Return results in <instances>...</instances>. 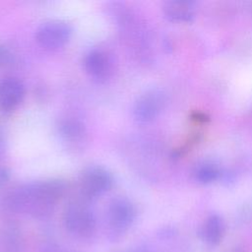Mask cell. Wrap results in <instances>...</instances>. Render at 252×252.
Instances as JSON below:
<instances>
[{"label": "cell", "mask_w": 252, "mask_h": 252, "mask_svg": "<svg viewBox=\"0 0 252 252\" xmlns=\"http://www.w3.org/2000/svg\"><path fill=\"white\" fill-rule=\"evenodd\" d=\"M83 66L88 76L96 83H105L114 71L111 55L100 48L91 49L84 57Z\"/></svg>", "instance_id": "obj_8"}, {"label": "cell", "mask_w": 252, "mask_h": 252, "mask_svg": "<svg viewBox=\"0 0 252 252\" xmlns=\"http://www.w3.org/2000/svg\"><path fill=\"white\" fill-rule=\"evenodd\" d=\"M63 224L67 232L79 240L91 239L96 231V217L90 202L78 198L70 202L63 212Z\"/></svg>", "instance_id": "obj_2"}, {"label": "cell", "mask_w": 252, "mask_h": 252, "mask_svg": "<svg viewBox=\"0 0 252 252\" xmlns=\"http://www.w3.org/2000/svg\"><path fill=\"white\" fill-rule=\"evenodd\" d=\"M72 27L62 20H50L35 31V40L43 48L55 50L63 47L71 38Z\"/></svg>", "instance_id": "obj_6"}, {"label": "cell", "mask_w": 252, "mask_h": 252, "mask_svg": "<svg viewBox=\"0 0 252 252\" xmlns=\"http://www.w3.org/2000/svg\"><path fill=\"white\" fill-rule=\"evenodd\" d=\"M136 219L134 204L124 196H116L107 204L105 223L108 237L118 240L128 231Z\"/></svg>", "instance_id": "obj_3"}, {"label": "cell", "mask_w": 252, "mask_h": 252, "mask_svg": "<svg viewBox=\"0 0 252 252\" xmlns=\"http://www.w3.org/2000/svg\"><path fill=\"white\" fill-rule=\"evenodd\" d=\"M56 131L64 149L77 153L81 152L88 141V132L84 123L76 117L65 116L58 120Z\"/></svg>", "instance_id": "obj_7"}, {"label": "cell", "mask_w": 252, "mask_h": 252, "mask_svg": "<svg viewBox=\"0 0 252 252\" xmlns=\"http://www.w3.org/2000/svg\"><path fill=\"white\" fill-rule=\"evenodd\" d=\"M166 93L158 87L144 91L133 104V117L139 123H149L155 120L165 108Z\"/></svg>", "instance_id": "obj_5"}, {"label": "cell", "mask_w": 252, "mask_h": 252, "mask_svg": "<svg viewBox=\"0 0 252 252\" xmlns=\"http://www.w3.org/2000/svg\"><path fill=\"white\" fill-rule=\"evenodd\" d=\"M40 252H70L68 250H65L63 248H60L56 245H52V244H48V245H45L41 248Z\"/></svg>", "instance_id": "obj_14"}, {"label": "cell", "mask_w": 252, "mask_h": 252, "mask_svg": "<svg viewBox=\"0 0 252 252\" xmlns=\"http://www.w3.org/2000/svg\"><path fill=\"white\" fill-rule=\"evenodd\" d=\"M225 232V223L223 219L213 214L209 216L201 226L200 235L202 240L210 246L218 245L223 238Z\"/></svg>", "instance_id": "obj_11"}, {"label": "cell", "mask_w": 252, "mask_h": 252, "mask_svg": "<svg viewBox=\"0 0 252 252\" xmlns=\"http://www.w3.org/2000/svg\"><path fill=\"white\" fill-rule=\"evenodd\" d=\"M196 3L189 0H170L164 2L162 13L166 20L174 23L191 22L196 14Z\"/></svg>", "instance_id": "obj_10"}, {"label": "cell", "mask_w": 252, "mask_h": 252, "mask_svg": "<svg viewBox=\"0 0 252 252\" xmlns=\"http://www.w3.org/2000/svg\"><path fill=\"white\" fill-rule=\"evenodd\" d=\"M65 188V183L58 179L32 181L13 188L3 203L12 213L44 219L53 213Z\"/></svg>", "instance_id": "obj_1"}, {"label": "cell", "mask_w": 252, "mask_h": 252, "mask_svg": "<svg viewBox=\"0 0 252 252\" xmlns=\"http://www.w3.org/2000/svg\"><path fill=\"white\" fill-rule=\"evenodd\" d=\"M112 185V174L101 165H89L81 171L78 177L80 198L90 203L107 193Z\"/></svg>", "instance_id": "obj_4"}, {"label": "cell", "mask_w": 252, "mask_h": 252, "mask_svg": "<svg viewBox=\"0 0 252 252\" xmlns=\"http://www.w3.org/2000/svg\"><path fill=\"white\" fill-rule=\"evenodd\" d=\"M124 252H148L146 249H142V248H136V249H131V250H127Z\"/></svg>", "instance_id": "obj_15"}, {"label": "cell", "mask_w": 252, "mask_h": 252, "mask_svg": "<svg viewBox=\"0 0 252 252\" xmlns=\"http://www.w3.org/2000/svg\"><path fill=\"white\" fill-rule=\"evenodd\" d=\"M25 97V86L17 78L0 80V110L4 113L14 111Z\"/></svg>", "instance_id": "obj_9"}, {"label": "cell", "mask_w": 252, "mask_h": 252, "mask_svg": "<svg viewBox=\"0 0 252 252\" xmlns=\"http://www.w3.org/2000/svg\"><path fill=\"white\" fill-rule=\"evenodd\" d=\"M13 61V54L11 50L2 42H0V71L6 69Z\"/></svg>", "instance_id": "obj_13"}, {"label": "cell", "mask_w": 252, "mask_h": 252, "mask_svg": "<svg viewBox=\"0 0 252 252\" xmlns=\"http://www.w3.org/2000/svg\"><path fill=\"white\" fill-rule=\"evenodd\" d=\"M221 171L220 167L212 161H203L198 163L194 170V179L201 184H209L220 178Z\"/></svg>", "instance_id": "obj_12"}]
</instances>
